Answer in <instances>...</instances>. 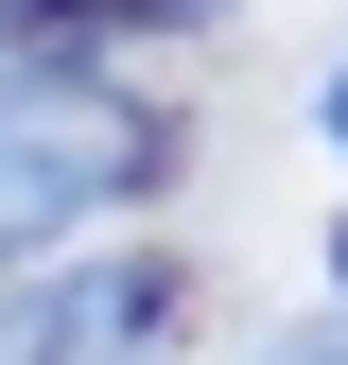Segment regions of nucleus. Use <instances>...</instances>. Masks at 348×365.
Wrapping results in <instances>:
<instances>
[{
  "label": "nucleus",
  "mask_w": 348,
  "mask_h": 365,
  "mask_svg": "<svg viewBox=\"0 0 348 365\" xmlns=\"http://www.w3.org/2000/svg\"><path fill=\"white\" fill-rule=\"evenodd\" d=\"M314 140H331V157H348V53H331V87H314Z\"/></svg>",
  "instance_id": "3"
},
{
  "label": "nucleus",
  "mask_w": 348,
  "mask_h": 365,
  "mask_svg": "<svg viewBox=\"0 0 348 365\" xmlns=\"http://www.w3.org/2000/svg\"><path fill=\"white\" fill-rule=\"evenodd\" d=\"M331 296H348V226H331Z\"/></svg>",
  "instance_id": "4"
},
{
  "label": "nucleus",
  "mask_w": 348,
  "mask_h": 365,
  "mask_svg": "<svg viewBox=\"0 0 348 365\" xmlns=\"http://www.w3.org/2000/svg\"><path fill=\"white\" fill-rule=\"evenodd\" d=\"M157 313H174V279H157V261H122V244L35 261V279L0 296V365H140Z\"/></svg>",
  "instance_id": "2"
},
{
  "label": "nucleus",
  "mask_w": 348,
  "mask_h": 365,
  "mask_svg": "<svg viewBox=\"0 0 348 365\" xmlns=\"http://www.w3.org/2000/svg\"><path fill=\"white\" fill-rule=\"evenodd\" d=\"M157 122L87 70H0V261H87V226L157 192Z\"/></svg>",
  "instance_id": "1"
}]
</instances>
